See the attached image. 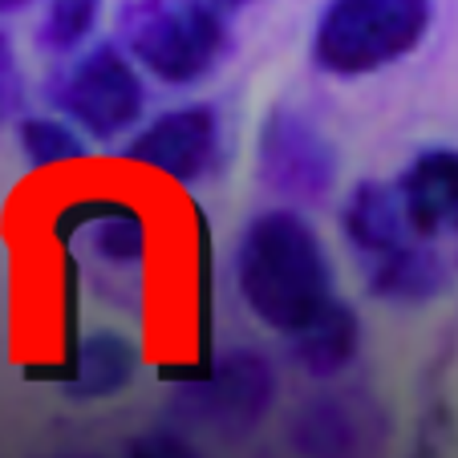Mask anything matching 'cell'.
I'll use <instances>...</instances> for the list:
<instances>
[{
	"mask_svg": "<svg viewBox=\"0 0 458 458\" xmlns=\"http://www.w3.org/2000/svg\"><path fill=\"white\" fill-rule=\"evenodd\" d=\"M235 288L264 329L296 337L337 301L329 248L296 208L259 211L235 243Z\"/></svg>",
	"mask_w": 458,
	"mask_h": 458,
	"instance_id": "cell-1",
	"label": "cell"
},
{
	"mask_svg": "<svg viewBox=\"0 0 458 458\" xmlns=\"http://www.w3.org/2000/svg\"><path fill=\"white\" fill-rule=\"evenodd\" d=\"M118 45L155 81L187 89L227 61L232 29L208 0H122Z\"/></svg>",
	"mask_w": 458,
	"mask_h": 458,
	"instance_id": "cell-2",
	"label": "cell"
},
{
	"mask_svg": "<svg viewBox=\"0 0 458 458\" xmlns=\"http://www.w3.org/2000/svg\"><path fill=\"white\" fill-rule=\"evenodd\" d=\"M434 0H325L312 25V65L357 81L398 65L430 33Z\"/></svg>",
	"mask_w": 458,
	"mask_h": 458,
	"instance_id": "cell-3",
	"label": "cell"
},
{
	"mask_svg": "<svg viewBox=\"0 0 458 458\" xmlns=\"http://www.w3.org/2000/svg\"><path fill=\"white\" fill-rule=\"evenodd\" d=\"M49 98L65 122L86 130L89 139L114 142L142 122L147 86L139 65L122 53V45H89L53 78Z\"/></svg>",
	"mask_w": 458,
	"mask_h": 458,
	"instance_id": "cell-4",
	"label": "cell"
},
{
	"mask_svg": "<svg viewBox=\"0 0 458 458\" xmlns=\"http://www.w3.org/2000/svg\"><path fill=\"white\" fill-rule=\"evenodd\" d=\"M337 147L317 122L296 106H272L256 139L259 182L296 203H320L337 182Z\"/></svg>",
	"mask_w": 458,
	"mask_h": 458,
	"instance_id": "cell-5",
	"label": "cell"
},
{
	"mask_svg": "<svg viewBox=\"0 0 458 458\" xmlns=\"http://www.w3.org/2000/svg\"><path fill=\"white\" fill-rule=\"evenodd\" d=\"M219 147H224V122L208 102L174 106V110L150 118L134 139L122 147L126 163H139L174 182H199L216 171Z\"/></svg>",
	"mask_w": 458,
	"mask_h": 458,
	"instance_id": "cell-6",
	"label": "cell"
},
{
	"mask_svg": "<svg viewBox=\"0 0 458 458\" xmlns=\"http://www.w3.org/2000/svg\"><path fill=\"white\" fill-rule=\"evenodd\" d=\"M394 195L406 227L434 243L458 235V147H426L402 166Z\"/></svg>",
	"mask_w": 458,
	"mask_h": 458,
	"instance_id": "cell-7",
	"label": "cell"
},
{
	"mask_svg": "<svg viewBox=\"0 0 458 458\" xmlns=\"http://www.w3.org/2000/svg\"><path fill=\"white\" fill-rule=\"evenodd\" d=\"M341 235H345L349 251H353L361 268H369L377 259L394 256L398 248H406L410 240H418L406 227V219H402L394 182H377V179H365L349 191L345 208H341Z\"/></svg>",
	"mask_w": 458,
	"mask_h": 458,
	"instance_id": "cell-8",
	"label": "cell"
},
{
	"mask_svg": "<svg viewBox=\"0 0 458 458\" xmlns=\"http://www.w3.org/2000/svg\"><path fill=\"white\" fill-rule=\"evenodd\" d=\"M361 280L377 301L422 304V301H434V296L446 288L450 272H446V264H442V256L434 251V243L410 240L406 248H398L394 256L361 268Z\"/></svg>",
	"mask_w": 458,
	"mask_h": 458,
	"instance_id": "cell-9",
	"label": "cell"
},
{
	"mask_svg": "<svg viewBox=\"0 0 458 458\" xmlns=\"http://www.w3.org/2000/svg\"><path fill=\"white\" fill-rule=\"evenodd\" d=\"M361 345V320L345 301H333L312 325H304L296 337H288L293 361L312 377H333V373L349 369Z\"/></svg>",
	"mask_w": 458,
	"mask_h": 458,
	"instance_id": "cell-10",
	"label": "cell"
},
{
	"mask_svg": "<svg viewBox=\"0 0 458 458\" xmlns=\"http://www.w3.org/2000/svg\"><path fill=\"white\" fill-rule=\"evenodd\" d=\"M81 243H86L89 259H98L110 272H130L147 259V224L139 211L106 203L86 227H81Z\"/></svg>",
	"mask_w": 458,
	"mask_h": 458,
	"instance_id": "cell-11",
	"label": "cell"
},
{
	"mask_svg": "<svg viewBox=\"0 0 458 458\" xmlns=\"http://www.w3.org/2000/svg\"><path fill=\"white\" fill-rule=\"evenodd\" d=\"M134 377V345L118 333H94L78 353L81 394H118Z\"/></svg>",
	"mask_w": 458,
	"mask_h": 458,
	"instance_id": "cell-12",
	"label": "cell"
},
{
	"mask_svg": "<svg viewBox=\"0 0 458 458\" xmlns=\"http://www.w3.org/2000/svg\"><path fill=\"white\" fill-rule=\"evenodd\" d=\"M17 134L33 171H53V166L86 158V142H81L78 126L65 118H25Z\"/></svg>",
	"mask_w": 458,
	"mask_h": 458,
	"instance_id": "cell-13",
	"label": "cell"
},
{
	"mask_svg": "<svg viewBox=\"0 0 458 458\" xmlns=\"http://www.w3.org/2000/svg\"><path fill=\"white\" fill-rule=\"evenodd\" d=\"M102 17V0H49L41 17V45L49 53H73Z\"/></svg>",
	"mask_w": 458,
	"mask_h": 458,
	"instance_id": "cell-14",
	"label": "cell"
},
{
	"mask_svg": "<svg viewBox=\"0 0 458 458\" xmlns=\"http://www.w3.org/2000/svg\"><path fill=\"white\" fill-rule=\"evenodd\" d=\"M21 98H25V81H21L17 53H13L9 37H0V122L21 110Z\"/></svg>",
	"mask_w": 458,
	"mask_h": 458,
	"instance_id": "cell-15",
	"label": "cell"
},
{
	"mask_svg": "<svg viewBox=\"0 0 458 458\" xmlns=\"http://www.w3.org/2000/svg\"><path fill=\"white\" fill-rule=\"evenodd\" d=\"M25 4H33V0H0V13H17V9H25Z\"/></svg>",
	"mask_w": 458,
	"mask_h": 458,
	"instance_id": "cell-16",
	"label": "cell"
},
{
	"mask_svg": "<svg viewBox=\"0 0 458 458\" xmlns=\"http://www.w3.org/2000/svg\"><path fill=\"white\" fill-rule=\"evenodd\" d=\"M208 4H216V9H243V4H248V0H208Z\"/></svg>",
	"mask_w": 458,
	"mask_h": 458,
	"instance_id": "cell-17",
	"label": "cell"
}]
</instances>
